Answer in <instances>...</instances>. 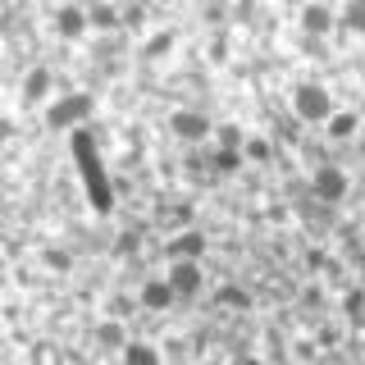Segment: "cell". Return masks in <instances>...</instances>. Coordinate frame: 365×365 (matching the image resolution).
I'll return each mask as SVG.
<instances>
[{
	"label": "cell",
	"mask_w": 365,
	"mask_h": 365,
	"mask_svg": "<svg viewBox=\"0 0 365 365\" xmlns=\"http://www.w3.org/2000/svg\"><path fill=\"white\" fill-rule=\"evenodd\" d=\"M302 101H306V114H324V101H319L315 91H302Z\"/></svg>",
	"instance_id": "1"
},
{
	"label": "cell",
	"mask_w": 365,
	"mask_h": 365,
	"mask_svg": "<svg viewBox=\"0 0 365 365\" xmlns=\"http://www.w3.org/2000/svg\"><path fill=\"white\" fill-rule=\"evenodd\" d=\"M133 365H155V356L151 351H133Z\"/></svg>",
	"instance_id": "2"
},
{
	"label": "cell",
	"mask_w": 365,
	"mask_h": 365,
	"mask_svg": "<svg viewBox=\"0 0 365 365\" xmlns=\"http://www.w3.org/2000/svg\"><path fill=\"white\" fill-rule=\"evenodd\" d=\"M351 23H365V9L356 5V9H351Z\"/></svg>",
	"instance_id": "3"
}]
</instances>
